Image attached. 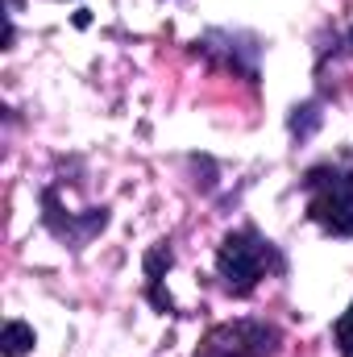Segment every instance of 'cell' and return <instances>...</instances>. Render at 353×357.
Wrapping results in <instances>:
<instances>
[{"instance_id":"277c9868","label":"cell","mask_w":353,"mask_h":357,"mask_svg":"<svg viewBox=\"0 0 353 357\" xmlns=\"http://www.w3.org/2000/svg\"><path fill=\"white\" fill-rule=\"evenodd\" d=\"M42 208H46V225H50V233L54 237H63L67 245H84L91 233H100L104 225H108V212L104 208H91L88 216H63L54 204H46L42 199Z\"/></svg>"},{"instance_id":"5b68a950","label":"cell","mask_w":353,"mask_h":357,"mask_svg":"<svg viewBox=\"0 0 353 357\" xmlns=\"http://www.w3.org/2000/svg\"><path fill=\"white\" fill-rule=\"evenodd\" d=\"M33 341H38V337H33L29 324H21V320H8V324H4V341H0V345H4V357H25L33 349Z\"/></svg>"},{"instance_id":"52a82bcc","label":"cell","mask_w":353,"mask_h":357,"mask_svg":"<svg viewBox=\"0 0 353 357\" xmlns=\"http://www.w3.org/2000/svg\"><path fill=\"white\" fill-rule=\"evenodd\" d=\"M316 125H320V112H316V104H303V108H295V116H291V133H295V137H308Z\"/></svg>"},{"instance_id":"6da1fadb","label":"cell","mask_w":353,"mask_h":357,"mask_svg":"<svg viewBox=\"0 0 353 357\" xmlns=\"http://www.w3.org/2000/svg\"><path fill=\"white\" fill-rule=\"evenodd\" d=\"M278 266H283L278 254L270 250V241H262L254 229L229 233V237L220 241V250H216V270H220V278H225V291L237 295V299H246V295L266 278V270H278Z\"/></svg>"},{"instance_id":"7a4b0ae2","label":"cell","mask_w":353,"mask_h":357,"mask_svg":"<svg viewBox=\"0 0 353 357\" xmlns=\"http://www.w3.org/2000/svg\"><path fill=\"white\" fill-rule=\"evenodd\" d=\"M303 187H308V216L333 237H353V171L312 167L303 175Z\"/></svg>"},{"instance_id":"3957f363","label":"cell","mask_w":353,"mask_h":357,"mask_svg":"<svg viewBox=\"0 0 353 357\" xmlns=\"http://www.w3.org/2000/svg\"><path fill=\"white\" fill-rule=\"evenodd\" d=\"M278 349V328L266 320H233V324H216L195 357H270Z\"/></svg>"},{"instance_id":"ba28073f","label":"cell","mask_w":353,"mask_h":357,"mask_svg":"<svg viewBox=\"0 0 353 357\" xmlns=\"http://www.w3.org/2000/svg\"><path fill=\"white\" fill-rule=\"evenodd\" d=\"M345 46H350V54H353V29H350V38H345Z\"/></svg>"},{"instance_id":"8992f818","label":"cell","mask_w":353,"mask_h":357,"mask_svg":"<svg viewBox=\"0 0 353 357\" xmlns=\"http://www.w3.org/2000/svg\"><path fill=\"white\" fill-rule=\"evenodd\" d=\"M333 337H337V349H341V357H353V303L341 312V320H337Z\"/></svg>"}]
</instances>
